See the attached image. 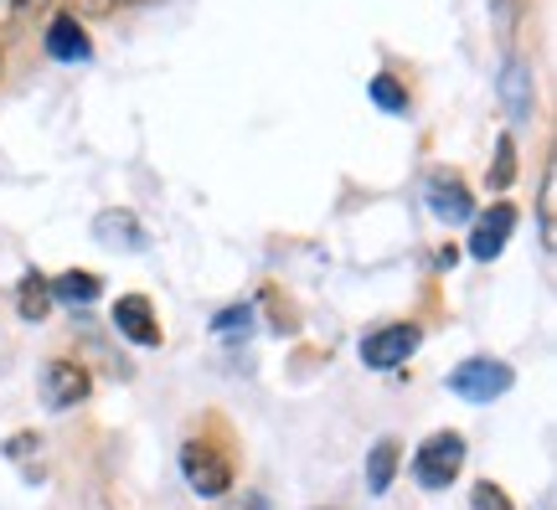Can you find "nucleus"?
Masks as SVG:
<instances>
[{"mask_svg":"<svg viewBox=\"0 0 557 510\" xmlns=\"http://www.w3.org/2000/svg\"><path fill=\"white\" fill-rule=\"evenodd\" d=\"M459 470H465V438L455 428L429 433L413 449V480L423 490H449L459 480Z\"/></svg>","mask_w":557,"mask_h":510,"instance_id":"1","label":"nucleus"},{"mask_svg":"<svg viewBox=\"0 0 557 510\" xmlns=\"http://www.w3.org/2000/svg\"><path fill=\"white\" fill-rule=\"evenodd\" d=\"M181 474H186V485L207 500H218V495L233 490V453L212 444V438H191L186 449H181Z\"/></svg>","mask_w":557,"mask_h":510,"instance_id":"2","label":"nucleus"},{"mask_svg":"<svg viewBox=\"0 0 557 510\" xmlns=\"http://www.w3.org/2000/svg\"><path fill=\"white\" fill-rule=\"evenodd\" d=\"M517 372L506 361H491V356H470L449 372V393H459L465 402H496L500 393H511Z\"/></svg>","mask_w":557,"mask_h":510,"instance_id":"3","label":"nucleus"},{"mask_svg":"<svg viewBox=\"0 0 557 510\" xmlns=\"http://www.w3.org/2000/svg\"><path fill=\"white\" fill-rule=\"evenodd\" d=\"M418 346H423V331L408 325V320H393V325H377V331L361 335V361L377 366V372H393V366H403Z\"/></svg>","mask_w":557,"mask_h":510,"instance_id":"4","label":"nucleus"},{"mask_svg":"<svg viewBox=\"0 0 557 510\" xmlns=\"http://www.w3.org/2000/svg\"><path fill=\"white\" fill-rule=\"evenodd\" d=\"M423 201H429V212H434L438 222H449V227L475 216V197H470V186H465L455 171H429V176H423Z\"/></svg>","mask_w":557,"mask_h":510,"instance_id":"5","label":"nucleus"},{"mask_svg":"<svg viewBox=\"0 0 557 510\" xmlns=\"http://www.w3.org/2000/svg\"><path fill=\"white\" fill-rule=\"evenodd\" d=\"M88 393H94V376L83 372L78 361H47V372H41V402L52 412L78 408Z\"/></svg>","mask_w":557,"mask_h":510,"instance_id":"6","label":"nucleus"},{"mask_svg":"<svg viewBox=\"0 0 557 510\" xmlns=\"http://www.w3.org/2000/svg\"><path fill=\"white\" fill-rule=\"evenodd\" d=\"M475 227H470V258L475 263H491V258H500V248L511 242V227H517V207L511 201H496L491 212L470 216Z\"/></svg>","mask_w":557,"mask_h":510,"instance_id":"7","label":"nucleus"},{"mask_svg":"<svg viewBox=\"0 0 557 510\" xmlns=\"http://www.w3.org/2000/svg\"><path fill=\"white\" fill-rule=\"evenodd\" d=\"M94 237H99L109 253H145L150 248V233L139 227L135 212H124V207H109V212H99V222H94Z\"/></svg>","mask_w":557,"mask_h":510,"instance_id":"8","label":"nucleus"},{"mask_svg":"<svg viewBox=\"0 0 557 510\" xmlns=\"http://www.w3.org/2000/svg\"><path fill=\"white\" fill-rule=\"evenodd\" d=\"M496 88H500V103H506V114L517 119V124H527V119L537 114V78H532V67L527 62H506L500 67V78H496Z\"/></svg>","mask_w":557,"mask_h":510,"instance_id":"9","label":"nucleus"},{"mask_svg":"<svg viewBox=\"0 0 557 510\" xmlns=\"http://www.w3.org/2000/svg\"><path fill=\"white\" fill-rule=\"evenodd\" d=\"M47 52H52V62H88L94 58V41H88V26H83L78 16H52L47 21Z\"/></svg>","mask_w":557,"mask_h":510,"instance_id":"10","label":"nucleus"},{"mask_svg":"<svg viewBox=\"0 0 557 510\" xmlns=\"http://www.w3.org/2000/svg\"><path fill=\"white\" fill-rule=\"evenodd\" d=\"M114 325H120V335H129L135 346H145V351L160 346V320L145 295H124L120 304H114Z\"/></svg>","mask_w":557,"mask_h":510,"instance_id":"11","label":"nucleus"},{"mask_svg":"<svg viewBox=\"0 0 557 510\" xmlns=\"http://www.w3.org/2000/svg\"><path fill=\"white\" fill-rule=\"evenodd\" d=\"M398 459H403L398 438H377L372 453H367V490L372 495L387 490V485H393V474H398Z\"/></svg>","mask_w":557,"mask_h":510,"instance_id":"12","label":"nucleus"},{"mask_svg":"<svg viewBox=\"0 0 557 510\" xmlns=\"http://www.w3.org/2000/svg\"><path fill=\"white\" fill-rule=\"evenodd\" d=\"M16 310H21V320H47V314H52V284H47L37 269L16 284Z\"/></svg>","mask_w":557,"mask_h":510,"instance_id":"13","label":"nucleus"},{"mask_svg":"<svg viewBox=\"0 0 557 510\" xmlns=\"http://www.w3.org/2000/svg\"><path fill=\"white\" fill-rule=\"evenodd\" d=\"M537 233H542V248L553 253V242H557V171L553 165H547L542 191H537Z\"/></svg>","mask_w":557,"mask_h":510,"instance_id":"14","label":"nucleus"},{"mask_svg":"<svg viewBox=\"0 0 557 510\" xmlns=\"http://www.w3.org/2000/svg\"><path fill=\"white\" fill-rule=\"evenodd\" d=\"M103 295V284L94 274H62V278H52V299H67V304H94V299Z\"/></svg>","mask_w":557,"mask_h":510,"instance_id":"15","label":"nucleus"},{"mask_svg":"<svg viewBox=\"0 0 557 510\" xmlns=\"http://www.w3.org/2000/svg\"><path fill=\"white\" fill-rule=\"evenodd\" d=\"M511 181H517V145H511V135H500L496 139V165H491V186L506 191Z\"/></svg>","mask_w":557,"mask_h":510,"instance_id":"16","label":"nucleus"},{"mask_svg":"<svg viewBox=\"0 0 557 510\" xmlns=\"http://www.w3.org/2000/svg\"><path fill=\"white\" fill-rule=\"evenodd\" d=\"M372 99H377L387 114H408V88H403L398 78H387V73L372 78Z\"/></svg>","mask_w":557,"mask_h":510,"instance_id":"17","label":"nucleus"},{"mask_svg":"<svg viewBox=\"0 0 557 510\" xmlns=\"http://www.w3.org/2000/svg\"><path fill=\"white\" fill-rule=\"evenodd\" d=\"M470 510H511V495L491 485V480H480L475 490H470Z\"/></svg>","mask_w":557,"mask_h":510,"instance_id":"18","label":"nucleus"},{"mask_svg":"<svg viewBox=\"0 0 557 510\" xmlns=\"http://www.w3.org/2000/svg\"><path fill=\"white\" fill-rule=\"evenodd\" d=\"M253 331V310L248 304H233L227 314H218V335H248Z\"/></svg>","mask_w":557,"mask_h":510,"instance_id":"19","label":"nucleus"},{"mask_svg":"<svg viewBox=\"0 0 557 510\" xmlns=\"http://www.w3.org/2000/svg\"><path fill=\"white\" fill-rule=\"evenodd\" d=\"M62 5H67V16H109V11H114V0H62Z\"/></svg>","mask_w":557,"mask_h":510,"instance_id":"20","label":"nucleus"},{"mask_svg":"<svg viewBox=\"0 0 557 510\" xmlns=\"http://www.w3.org/2000/svg\"><path fill=\"white\" fill-rule=\"evenodd\" d=\"M491 5H496L500 26H506V32H511V26H517V21H521V11H527V5H532V0H491Z\"/></svg>","mask_w":557,"mask_h":510,"instance_id":"21","label":"nucleus"},{"mask_svg":"<svg viewBox=\"0 0 557 510\" xmlns=\"http://www.w3.org/2000/svg\"><path fill=\"white\" fill-rule=\"evenodd\" d=\"M114 5H145V0H114Z\"/></svg>","mask_w":557,"mask_h":510,"instance_id":"22","label":"nucleus"},{"mask_svg":"<svg viewBox=\"0 0 557 510\" xmlns=\"http://www.w3.org/2000/svg\"><path fill=\"white\" fill-rule=\"evenodd\" d=\"M315 510H336V506H315Z\"/></svg>","mask_w":557,"mask_h":510,"instance_id":"23","label":"nucleus"}]
</instances>
